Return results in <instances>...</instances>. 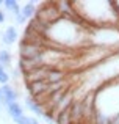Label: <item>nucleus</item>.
<instances>
[{
    "label": "nucleus",
    "instance_id": "f257e3e1",
    "mask_svg": "<svg viewBox=\"0 0 119 124\" xmlns=\"http://www.w3.org/2000/svg\"><path fill=\"white\" fill-rule=\"evenodd\" d=\"M61 17L58 9H56L55 2H42L39 3V8L36 9V14H35V19L42 24L52 25L53 22H56Z\"/></svg>",
    "mask_w": 119,
    "mask_h": 124
},
{
    "label": "nucleus",
    "instance_id": "f03ea898",
    "mask_svg": "<svg viewBox=\"0 0 119 124\" xmlns=\"http://www.w3.org/2000/svg\"><path fill=\"white\" fill-rule=\"evenodd\" d=\"M42 50H46V49H42L41 46H38V44L27 42V41H21V44H19V58H22V60L35 58L36 55H39Z\"/></svg>",
    "mask_w": 119,
    "mask_h": 124
},
{
    "label": "nucleus",
    "instance_id": "7ed1b4c3",
    "mask_svg": "<svg viewBox=\"0 0 119 124\" xmlns=\"http://www.w3.org/2000/svg\"><path fill=\"white\" fill-rule=\"evenodd\" d=\"M47 72H49V66H39V68H35V69L28 71L27 74H24V76H22V80L25 82V85L36 83V82H42V80H46Z\"/></svg>",
    "mask_w": 119,
    "mask_h": 124
},
{
    "label": "nucleus",
    "instance_id": "20e7f679",
    "mask_svg": "<svg viewBox=\"0 0 119 124\" xmlns=\"http://www.w3.org/2000/svg\"><path fill=\"white\" fill-rule=\"evenodd\" d=\"M67 77V72L58 68H49V72L46 76V82L49 85H56V83H64Z\"/></svg>",
    "mask_w": 119,
    "mask_h": 124
},
{
    "label": "nucleus",
    "instance_id": "39448f33",
    "mask_svg": "<svg viewBox=\"0 0 119 124\" xmlns=\"http://www.w3.org/2000/svg\"><path fill=\"white\" fill-rule=\"evenodd\" d=\"M17 36H19V35H17L16 27H14V25H9V27H6L5 30H3L0 41H2L5 46H13L16 41H17Z\"/></svg>",
    "mask_w": 119,
    "mask_h": 124
},
{
    "label": "nucleus",
    "instance_id": "423d86ee",
    "mask_svg": "<svg viewBox=\"0 0 119 124\" xmlns=\"http://www.w3.org/2000/svg\"><path fill=\"white\" fill-rule=\"evenodd\" d=\"M2 93H3V97H5V101H6V105H8V104H11V102H17L19 96H21L19 90L13 88L9 83L2 85Z\"/></svg>",
    "mask_w": 119,
    "mask_h": 124
},
{
    "label": "nucleus",
    "instance_id": "0eeeda50",
    "mask_svg": "<svg viewBox=\"0 0 119 124\" xmlns=\"http://www.w3.org/2000/svg\"><path fill=\"white\" fill-rule=\"evenodd\" d=\"M5 108H6V113H8V116L13 119V121L25 115V113H24V108H22V105H21L19 102H11V104H8Z\"/></svg>",
    "mask_w": 119,
    "mask_h": 124
},
{
    "label": "nucleus",
    "instance_id": "6e6552de",
    "mask_svg": "<svg viewBox=\"0 0 119 124\" xmlns=\"http://www.w3.org/2000/svg\"><path fill=\"white\" fill-rule=\"evenodd\" d=\"M36 9H38V3L36 2H27L22 5L21 8V14L24 16L27 21H30V19L35 17V14H36Z\"/></svg>",
    "mask_w": 119,
    "mask_h": 124
},
{
    "label": "nucleus",
    "instance_id": "1a4fd4ad",
    "mask_svg": "<svg viewBox=\"0 0 119 124\" xmlns=\"http://www.w3.org/2000/svg\"><path fill=\"white\" fill-rule=\"evenodd\" d=\"M11 61H13V55L8 49H0V66L5 71L11 69Z\"/></svg>",
    "mask_w": 119,
    "mask_h": 124
},
{
    "label": "nucleus",
    "instance_id": "9d476101",
    "mask_svg": "<svg viewBox=\"0 0 119 124\" xmlns=\"http://www.w3.org/2000/svg\"><path fill=\"white\" fill-rule=\"evenodd\" d=\"M24 102H25V107H27V108L30 110V112H33L36 116H41V118H42L44 110H42V107H41L38 102H35V101L31 99L30 96H27V97H25V101H24Z\"/></svg>",
    "mask_w": 119,
    "mask_h": 124
},
{
    "label": "nucleus",
    "instance_id": "9b49d317",
    "mask_svg": "<svg viewBox=\"0 0 119 124\" xmlns=\"http://www.w3.org/2000/svg\"><path fill=\"white\" fill-rule=\"evenodd\" d=\"M3 8L8 13H11L13 16H17V14H21L22 6L19 5V2H16V0H5V2H3Z\"/></svg>",
    "mask_w": 119,
    "mask_h": 124
},
{
    "label": "nucleus",
    "instance_id": "f8f14e48",
    "mask_svg": "<svg viewBox=\"0 0 119 124\" xmlns=\"http://www.w3.org/2000/svg\"><path fill=\"white\" fill-rule=\"evenodd\" d=\"M56 124H72V123H70V113H69V108L64 110V112L56 113Z\"/></svg>",
    "mask_w": 119,
    "mask_h": 124
},
{
    "label": "nucleus",
    "instance_id": "ddd939ff",
    "mask_svg": "<svg viewBox=\"0 0 119 124\" xmlns=\"http://www.w3.org/2000/svg\"><path fill=\"white\" fill-rule=\"evenodd\" d=\"M42 118H44V121H47L49 124H53V123L56 124V112H46L42 115Z\"/></svg>",
    "mask_w": 119,
    "mask_h": 124
},
{
    "label": "nucleus",
    "instance_id": "4468645a",
    "mask_svg": "<svg viewBox=\"0 0 119 124\" xmlns=\"http://www.w3.org/2000/svg\"><path fill=\"white\" fill-rule=\"evenodd\" d=\"M9 82V74H8V71H5L2 66H0V86L2 85H6Z\"/></svg>",
    "mask_w": 119,
    "mask_h": 124
},
{
    "label": "nucleus",
    "instance_id": "2eb2a0df",
    "mask_svg": "<svg viewBox=\"0 0 119 124\" xmlns=\"http://www.w3.org/2000/svg\"><path fill=\"white\" fill-rule=\"evenodd\" d=\"M9 79L16 80V82H19V80H22V72L19 68H13L11 69V76H9Z\"/></svg>",
    "mask_w": 119,
    "mask_h": 124
},
{
    "label": "nucleus",
    "instance_id": "dca6fc26",
    "mask_svg": "<svg viewBox=\"0 0 119 124\" xmlns=\"http://www.w3.org/2000/svg\"><path fill=\"white\" fill-rule=\"evenodd\" d=\"M14 123L16 124H30V116H21V118H17V119H14Z\"/></svg>",
    "mask_w": 119,
    "mask_h": 124
},
{
    "label": "nucleus",
    "instance_id": "f3484780",
    "mask_svg": "<svg viewBox=\"0 0 119 124\" xmlns=\"http://www.w3.org/2000/svg\"><path fill=\"white\" fill-rule=\"evenodd\" d=\"M14 21H16V24H25L27 19H25L22 14H17V16H14Z\"/></svg>",
    "mask_w": 119,
    "mask_h": 124
},
{
    "label": "nucleus",
    "instance_id": "a211bd4d",
    "mask_svg": "<svg viewBox=\"0 0 119 124\" xmlns=\"http://www.w3.org/2000/svg\"><path fill=\"white\" fill-rule=\"evenodd\" d=\"M5 21H6V14H5L3 9H0V24H3Z\"/></svg>",
    "mask_w": 119,
    "mask_h": 124
},
{
    "label": "nucleus",
    "instance_id": "6ab92c4d",
    "mask_svg": "<svg viewBox=\"0 0 119 124\" xmlns=\"http://www.w3.org/2000/svg\"><path fill=\"white\" fill-rule=\"evenodd\" d=\"M30 124H41V123L38 121L36 118H31V116H30Z\"/></svg>",
    "mask_w": 119,
    "mask_h": 124
},
{
    "label": "nucleus",
    "instance_id": "aec40b11",
    "mask_svg": "<svg viewBox=\"0 0 119 124\" xmlns=\"http://www.w3.org/2000/svg\"><path fill=\"white\" fill-rule=\"evenodd\" d=\"M3 8V0H0V9Z\"/></svg>",
    "mask_w": 119,
    "mask_h": 124
}]
</instances>
